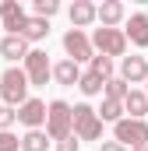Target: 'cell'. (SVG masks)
I'll use <instances>...</instances> for the list:
<instances>
[{"label": "cell", "instance_id": "2e32d148", "mask_svg": "<svg viewBox=\"0 0 148 151\" xmlns=\"http://www.w3.org/2000/svg\"><path fill=\"white\" fill-rule=\"evenodd\" d=\"M123 113H131V119H145V113H148V95L131 88V95L123 99Z\"/></svg>", "mask_w": 148, "mask_h": 151}, {"label": "cell", "instance_id": "484cf974", "mask_svg": "<svg viewBox=\"0 0 148 151\" xmlns=\"http://www.w3.org/2000/svg\"><path fill=\"white\" fill-rule=\"evenodd\" d=\"M81 148V141H78V134H71V137H64L60 144H57V151H78Z\"/></svg>", "mask_w": 148, "mask_h": 151}, {"label": "cell", "instance_id": "7402d4cb", "mask_svg": "<svg viewBox=\"0 0 148 151\" xmlns=\"http://www.w3.org/2000/svg\"><path fill=\"white\" fill-rule=\"evenodd\" d=\"M88 70H92V74H99L102 81H110V77H113V60H110V56H102V53H95Z\"/></svg>", "mask_w": 148, "mask_h": 151}, {"label": "cell", "instance_id": "ac0fdd59", "mask_svg": "<svg viewBox=\"0 0 148 151\" xmlns=\"http://www.w3.org/2000/svg\"><path fill=\"white\" fill-rule=\"evenodd\" d=\"M21 35L28 39V42H42V39L49 35V21H46V18H28V25H25Z\"/></svg>", "mask_w": 148, "mask_h": 151}, {"label": "cell", "instance_id": "ba28073f", "mask_svg": "<svg viewBox=\"0 0 148 151\" xmlns=\"http://www.w3.org/2000/svg\"><path fill=\"white\" fill-rule=\"evenodd\" d=\"M0 25L7 28V35H21L25 25H28L25 7H21L18 0H4V4H0Z\"/></svg>", "mask_w": 148, "mask_h": 151}, {"label": "cell", "instance_id": "9c48e42d", "mask_svg": "<svg viewBox=\"0 0 148 151\" xmlns=\"http://www.w3.org/2000/svg\"><path fill=\"white\" fill-rule=\"evenodd\" d=\"M46 113H49V106H46L42 99H28V102L18 109V123H25L28 130H42V123H46Z\"/></svg>", "mask_w": 148, "mask_h": 151}, {"label": "cell", "instance_id": "5b68a950", "mask_svg": "<svg viewBox=\"0 0 148 151\" xmlns=\"http://www.w3.org/2000/svg\"><path fill=\"white\" fill-rule=\"evenodd\" d=\"M92 46L102 53V56H123L127 53V35H123V28H95V35H92Z\"/></svg>", "mask_w": 148, "mask_h": 151}, {"label": "cell", "instance_id": "44dd1931", "mask_svg": "<svg viewBox=\"0 0 148 151\" xmlns=\"http://www.w3.org/2000/svg\"><path fill=\"white\" fill-rule=\"evenodd\" d=\"M127 95H131V84H127L123 77H110V81H106V95H102V99H113V102H123Z\"/></svg>", "mask_w": 148, "mask_h": 151}, {"label": "cell", "instance_id": "52a82bcc", "mask_svg": "<svg viewBox=\"0 0 148 151\" xmlns=\"http://www.w3.org/2000/svg\"><path fill=\"white\" fill-rule=\"evenodd\" d=\"M25 74H28V81H32L36 88H42V84L53 77V63H49L46 49H32V53H28V60H25Z\"/></svg>", "mask_w": 148, "mask_h": 151}, {"label": "cell", "instance_id": "8fae6325", "mask_svg": "<svg viewBox=\"0 0 148 151\" xmlns=\"http://www.w3.org/2000/svg\"><path fill=\"white\" fill-rule=\"evenodd\" d=\"M28 39L25 35H4L0 39V56L7 60V63H18V60H28Z\"/></svg>", "mask_w": 148, "mask_h": 151}, {"label": "cell", "instance_id": "e0dca14e", "mask_svg": "<svg viewBox=\"0 0 148 151\" xmlns=\"http://www.w3.org/2000/svg\"><path fill=\"white\" fill-rule=\"evenodd\" d=\"M78 88H81V95H88V99H92V95H106V81H102L99 74H92V70H85V74H81Z\"/></svg>", "mask_w": 148, "mask_h": 151}, {"label": "cell", "instance_id": "f1b7e54d", "mask_svg": "<svg viewBox=\"0 0 148 151\" xmlns=\"http://www.w3.org/2000/svg\"><path fill=\"white\" fill-rule=\"evenodd\" d=\"M141 151H148V148H141Z\"/></svg>", "mask_w": 148, "mask_h": 151}, {"label": "cell", "instance_id": "83f0119b", "mask_svg": "<svg viewBox=\"0 0 148 151\" xmlns=\"http://www.w3.org/2000/svg\"><path fill=\"white\" fill-rule=\"evenodd\" d=\"M145 95H148V81H145Z\"/></svg>", "mask_w": 148, "mask_h": 151}, {"label": "cell", "instance_id": "7c38bea8", "mask_svg": "<svg viewBox=\"0 0 148 151\" xmlns=\"http://www.w3.org/2000/svg\"><path fill=\"white\" fill-rule=\"evenodd\" d=\"M120 77H123L127 84L148 81V60L145 56H123V60H120Z\"/></svg>", "mask_w": 148, "mask_h": 151}, {"label": "cell", "instance_id": "d6986e66", "mask_svg": "<svg viewBox=\"0 0 148 151\" xmlns=\"http://www.w3.org/2000/svg\"><path fill=\"white\" fill-rule=\"evenodd\" d=\"M49 148V134L46 130H28L21 137V151H46Z\"/></svg>", "mask_w": 148, "mask_h": 151}, {"label": "cell", "instance_id": "f546056e", "mask_svg": "<svg viewBox=\"0 0 148 151\" xmlns=\"http://www.w3.org/2000/svg\"><path fill=\"white\" fill-rule=\"evenodd\" d=\"M0 28H4V25H0Z\"/></svg>", "mask_w": 148, "mask_h": 151}, {"label": "cell", "instance_id": "4316f807", "mask_svg": "<svg viewBox=\"0 0 148 151\" xmlns=\"http://www.w3.org/2000/svg\"><path fill=\"white\" fill-rule=\"evenodd\" d=\"M99 151H127L120 141H99Z\"/></svg>", "mask_w": 148, "mask_h": 151}, {"label": "cell", "instance_id": "6da1fadb", "mask_svg": "<svg viewBox=\"0 0 148 151\" xmlns=\"http://www.w3.org/2000/svg\"><path fill=\"white\" fill-rule=\"evenodd\" d=\"M28 88H32V81L21 67H7L0 74V102L11 106V109H21L28 102Z\"/></svg>", "mask_w": 148, "mask_h": 151}, {"label": "cell", "instance_id": "603a6c76", "mask_svg": "<svg viewBox=\"0 0 148 151\" xmlns=\"http://www.w3.org/2000/svg\"><path fill=\"white\" fill-rule=\"evenodd\" d=\"M32 7H36V18H46V21L60 11V4H57V0H36Z\"/></svg>", "mask_w": 148, "mask_h": 151}, {"label": "cell", "instance_id": "277c9868", "mask_svg": "<svg viewBox=\"0 0 148 151\" xmlns=\"http://www.w3.org/2000/svg\"><path fill=\"white\" fill-rule=\"evenodd\" d=\"M74 134H78V141H99L102 137L99 109H92L88 102H78L74 106Z\"/></svg>", "mask_w": 148, "mask_h": 151}, {"label": "cell", "instance_id": "3957f363", "mask_svg": "<svg viewBox=\"0 0 148 151\" xmlns=\"http://www.w3.org/2000/svg\"><path fill=\"white\" fill-rule=\"evenodd\" d=\"M113 141H120L127 151L148 148V123H145V119H131V116H123V119L113 127Z\"/></svg>", "mask_w": 148, "mask_h": 151}, {"label": "cell", "instance_id": "30bf717a", "mask_svg": "<svg viewBox=\"0 0 148 151\" xmlns=\"http://www.w3.org/2000/svg\"><path fill=\"white\" fill-rule=\"evenodd\" d=\"M123 35H127V42H134L138 49H148V14H145V11H138V14L127 18Z\"/></svg>", "mask_w": 148, "mask_h": 151}, {"label": "cell", "instance_id": "5bb4252c", "mask_svg": "<svg viewBox=\"0 0 148 151\" xmlns=\"http://www.w3.org/2000/svg\"><path fill=\"white\" fill-rule=\"evenodd\" d=\"M123 18H127V7H123L120 0H102V4H99V25H102V28H116Z\"/></svg>", "mask_w": 148, "mask_h": 151}, {"label": "cell", "instance_id": "4fadbf2b", "mask_svg": "<svg viewBox=\"0 0 148 151\" xmlns=\"http://www.w3.org/2000/svg\"><path fill=\"white\" fill-rule=\"evenodd\" d=\"M67 14H71V28H88L92 21H99V7L92 0H74Z\"/></svg>", "mask_w": 148, "mask_h": 151}, {"label": "cell", "instance_id": "d4e9b609", "mask_svg": "<svg viewBox=\"0 0 148 151\" xmlns=\"http://www.w3.org/2000/svg\"><path fill=\"white\" fill-rule=\"evenodd\" d=\"M21 148V137H14L11 130H0V151H18Z\"/></svg>", "mask_w": 148, "mask_h": 151}, {"label": "cell", "instance_id": "8992f818", "mask_svg": "<svg viewBox=\"0 0 148 151\" xmlns=\"http://www.w3.org/2000/svg\"><path fill=\"white\" fill-rule=\"evenodd\" d=\"M64 53H67V60L74 63H92V56H95V46H92V39L85 35L81 28H67V35H64Z\"/></svg>", "mask_w": 148, "mask_h": 151}, {"label": "cell", "instance_id": "cb8c5ba5", "mask_svg": "<svg viewBox=\"0 0 148 151\" xmlns=\"http://www.w3.org/2000/svg\"><path fill=\"white\" fill-rule=\"evenodd\" d=\"M18 123V109H11V106H0V130H11Z\"/></svg>", "mask_w": 148, "mask_h": 151}, {"label": "cell", "instance_id": "7a4b0ae2", "mask_svg": "<svg viewBox=\"0 0 148 151\" xmlns=\"http://www.w3.org/2000/svg\"><path fill=\"white\" fill-rule=\"evenodd\" d=\"M46 134H49V141H64V137H71L74 134V106H67L64 99H53L49 102V113H46Z\"/></svg>", "mask_w": 148, "mask_h": 151}, {"label": "cell", "instance_id": "9a60e30c", "mask_svg": "<svg viewBox=\"0 0 148 151\" xmlns=\"http://www.w3.org/2000/svg\"><path fill=\"white\" fill-rule=\"evenodd\" d=\"M53 81L64 84V88H71V84L81 81V67H78L74 60H60V63H53Z\"/></svg>", "mask_w": 148, "mask_h": 151}, {"label": "cell", "instance_id": "ffe728a7", "mask_svg": "<svg viewBox=\"0 0 148 151\" xmlns=\"http://www.w3.org/2000/svg\"><path fill=\"white\" fill-rule=\"evenodd\" d=\"M99 119L102 123H120L123 119V102H113V99H102V106H99Z\"/></svg>", "mask_w": 148, "mask_h": 151}]
</instances>
